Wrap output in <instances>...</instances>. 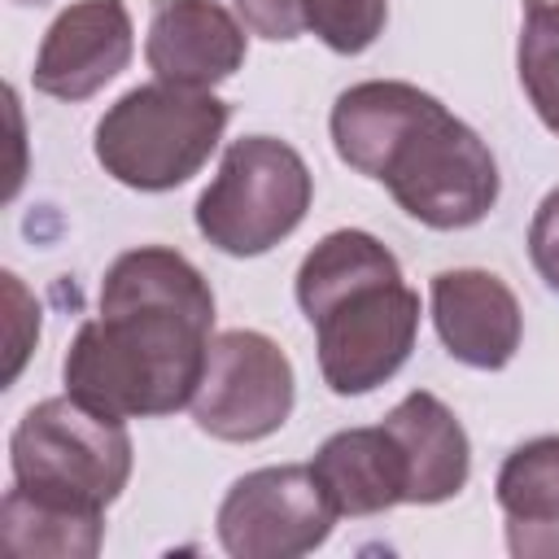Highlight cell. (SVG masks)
<instances>
[{"mask_svg":"<svg viewBox=\"0 0 559 559\" xmlns=\"http://www.w3.org/2000/svg\"><path fill=\"white\" fill-rule=\"evenodd\" d=\"M13 4H48V0H13Z\"/></svg>","mask_w":559,"mask_h":559,"instance_id":"44dd1931","label":"cell"},{"mask_svg":"<svg viewBox=\"0 0 559 559\" xmlns=\"http://www.w3.org/2000/svg\"><path fill=\"white\" fill-rule=\"evenodd\" d=\"M332 144L345 166L389 188V197L432 231L476 227L498 205V162L489 144L437 96L402 79H367L336 96Z\"/></svg>","mask_w":559,"mask_h":559,"instance_id":"7a4b0ae2","label":"cell"},{"mask_svg":"<svg viewBox=\"0 0 559 559\" xmlns=\"http://www.w3.org/2000/svg\"><path fill=\"white\" fill-rule=\"evenodd\" d=\"M341 520L310 463H280L240 476L218 502V542L236 559H297L328 542Z\"/></svg>","mask_w":559,"mask_h":559,"instance_id":"ba28073f","label":"cell"},{"mask_svg":"<svg viewBox=\"0 0 559 559\" xmlns=\"http://www.w3.org/2000/svg\"><path fill=\"white\" fill-rule=\"evenodd\" d=\"M297 306L314 328L323 384L341 397L380 389L415 349L419 293L371 231H328L297 266Z\"/></svg>","mask_w":559,"mask_h":559,"instance_id":"3957f363","label":"cell"},{"mask_svg":"<svg viewBox=\"0 0 559 559\" xmlns=\"http://www.w3.org/2000/svg\"><path fill=\"white\" fill-rule=\"evenodd\" d=\"M214 341L205 275L166 245H140L109 262L96 319L79 323L61 380L66 393L118 419H157L192 406Z\"/></svg>","mask_w":559,"mask_h":559,"instance_id":"6da1fadb","label":"cell"},{"mask_svg":"<svg viewBox=\"0 0 559 559\" xmlns=\"http://www.w3.org/2000/svg\"><path fill=\"white\" fill-rule=\"evenodd\" d=\"M524 4H546V0H524Z\"/></svg>","mask_w":559,"mask_h":559,"instance_id":"7402d4cb","label":"cell"},{"mask_svg":"<svg viewBox=\"0 0 559 559\" xmlns=\"http://www.w3.org/2000/svg\"><path fill=\"white\" fill-rule=\"evenodd\" d=\"M236 13L262 39H297L306 31L301 0H236Z\"/></svg>","mask_w":559,"mask_h":559,"instance_id":"d6986e66","label":"cell"},{"mask_svg":"<svg viewBox=\"0 0 559 559\" xmlns=\"http://www.w3.org/2000/svg\"><path fill=\"white\" fill-rule=\"evenodd\" d=\"M231 105L214 92L175 83H140L122 92L96 122V162L135 192H170L188 183L218 148Z\"/></svg>","mask_w":559,"mask_h":559,"instance_id":"277c9868","label":"cell"},{"mask_svg":"<svg viewBox=\"0 0 559 559\" xmlns=\"http://www.w3.org/2000/svg\"><path fill=\"white\" fill-rule=\"evenodd\" d=\"M310 467L323 480V489L341 515H380V511L406 502L402 450L384 424L332 432L314 450Z\"/></svg>","mask_w":559,"mask_h":559,"instance_id":"4fadbf2b","label":"cell"},{"mask_svg":"<svg viewBox=\"0 0 559 559\" xmlns=\"http://www.w3.org/2000/svg\"><path fill=\"white\" fill-rule=\"evenodd\" d=\"M528 258L550 293H559V188H550L528 223Z\"/></svg>","mask_w":559,"mask_h":559,"instance_id":"ac0fdd59","label":"cell"},{"mask_svg":"<svg viewBox=\"0 0 559 559\" xmlns=\"http://www.w3.org/2000/svg\"><path fill=\"white\" fill-rule=\"evenodd\" d=\"M314 197L306 157L275 135L231 140L218 175L197 197V231L231 258H258L288 240Z\"/></svg>","mask_w":559,"mask_h":559,"instance_id":"8992f818","label":"cell"},{"mask_svg":"<svg viewBox=\"0 0 559 559\" xmlns=\"http://www.w3.org/2000/svg\"><path fill=\"white\" fill-rule=\"evenodd\" d=\"M515 70L542 127L559 135V0L528 4L515 48Z\"/></svg>","mask_w":559,"mask_h":559,"instance_id":"2e32d148","label":"cell"},{"mask_svg":"<svg viewBox=\"0 0 559 559\" xmlns=\"http://www.w3.org/2000/svg\"><path fill=\"white\" fill-rule=\"evenodd\" d=\"M498 507L515 559H559V437H533L498 467Z\"/></svg>","mask_w":559,"mask_h":559,"instance_id":"5bb4252c","label":"cell"},{"mask_svg":"<svg viewBox=\"0 0 559 559\" xmlns=\"http://www.w3.org/2000/svg\"><path fill=\"white\" fill-rule=\"evenodd\" d=\"M4 293H9V306H13V319H9V349H13V358H9V376L4 380H13L17 371H22V358H26V349H31V341L39 336V310L31 306V297H26V288L17 284V275L13 271H4Z\"/></svg>","mask_w":559,"mask_h":559,"instance_id":"ffe728a7","label":"cell"},{"mask_svg":"<svg viewBox=\"0 0 559 559\" xmlns=\"http://www.w3.org/2000/svg\"><path fill=\"white\" fill-rule=\"evenodd\" d=\"M406 467V502L432 507L454 498L472 476V441L459 424V415L428 389L406 393L384 419H380Z\"/></svg>","mask_w":559,"mask_h":559,"instance_id":"7c38bea8","label":"cell"},{"mask_svg":"<svg viewBox=\"0 0 559 559\" xmlns=\"http://www.w3.org/2000/svg\"><path fill=\"white\" fill-rule=\"evenodd\" d=\"M432 323L450 358L476 371H498L515 358L524 336V314L507 280L480 266L437 271L428 284Z\"/></svg>","mask_w":559,"mask_h":559,"instance_id":"30bf717a","label":"cell"},{"mask_svg":"<svg viewBox=\"0 0 559 559\" xmlns=\"http://www.w3.org/2000/svg\"><path fill=\"white\" fill-rule=\"evenodd\" d=\"M135 52L131 13L122 0H74L52 17L35 52V92L52 100H87L127 70Z\"/></svg>","mask_w":559,"mask_h":559,"instance_id":"9c48e42d","label":"cell"},{"mask_svg":"<svg viewBox=\"0 0 559 559\" xmlns=\"http://www.w3.org/2000/svg\"><path fill=\"white\" fill-rule=\"evenodd\" d=\"M297 376L288 354L253 328H231L210 341L205 371L192 397V419L218 441H262L293 415Z\"/></svg>","mask_w":559,"mask_h":559,"instance_id":"52a82bcc","label":"cell"},{"mask_svg":"<svg viewBox=\"0 0 559 559\" xmlns=\"http://www.w3.org/2000/svg\"><path fill=\"white\" fill-rule=\"evenodd\" d=\"M301 22L332 52L354 57L380 39L389 22V0H301Z\"/></svg>","mask_w":559,"mask_h":559,"instance_id":"e0dca14e","label":"cell"},{"mask_svg":"<svg viewBox=\"0 0 559 559\" xmlns=\"http://www.w3.org/2000/svg\"><path fill=\"white\" fill-rule=\"evenodd\" d=\"M245 26L218 0H153L144 61L162 83L210 92L245 66Z\"/></svg>","mask_w":559,"mask_h":559,"instance_id":"8fae6325","label":"cell"},{"mask_svg":"<svg viewBox=\"0 0 559 559\" xmlns=\"http://www.w3.org/2000/svg\"><path fill=\"white\" fill-rule=\"evenodd\" d=\"M13 485L70 507L105 511L131 480L127 419L87 406L74 393L35 402L9 437Z\"/></svg>","mask_w":559,"mask_h":559,"instance_id":"5b68a950","label":"cell"},{"mask_svg":"<svg viewBox=\"0 0 559 559\" xmlns=\"http://www.w3.org/2000/svg\"><path fill=\"white\" fill-rule=\"evenodd\" d=\"M105 537V511L70 507L39 498L13 485L0 502V542L13 555H52V559H92Z\"/></svg>","mask_w":559,"mask_h":559,"instance_id":"9a60e30c","label":"cell"}]
</instances>
